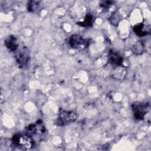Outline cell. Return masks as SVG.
<instances>
[{
	"instance_id": "cell-13",
	"label": "cell",
	"mask_w": 151,
	"mask_h": 151,
	"mask_svg": "<svg viewBox=\"0 0 151 151\" xmlns=\"http://www.w3.org/2000/svg\"><path fill=\"white\" fill-rule=\"evenodd\" d=\"M120 19H121V17H120L119 14H118V12H115V13L113 14L110 18L111 23L114 25H118Z\"/></svg>"
},
{
	"instance_id": "cell-6",
	"label": "cell",
	"mask_w": 151,
	"mask_h": 151,
	"mask_svg": "<svg viewBox=\"0 0 151 151\" xmlns=\"http://www.w3.org/2000/svg\"><path fill=\"white\" fill-rule=\"evenodd\" d=\"M46 129L42 122L38 121L34 124H29L26 127V133L29 136L43 134L45 132Z\"/></svg>"
},
{
	"instance_id": "cell-9",
	"label": "cell",
	"mask_w": 151,
	"mask_h": 151,
	"mask_svg": "<svg viewBox=\"0 0 151 151\" xmlns=\"http://www.w3.org/2000/svg\"><path fill=\"white\" fill-rule=\"evenodd\" d=\"M109 62L112 65L120 66L123 63V58L116 52L110 51L108 55Z\"/></svg>"
},
{
	"instance_id": "cell-3",
	"label": "cell",
	"mask_w": 151,
	"mask_h": 151,
	"mask_svg": "<svg viewBox=\"0 0 151 151\" xmlns=\"http://www.w3.org/2000/svg\"><path fill=\"white\" fill-rule=\"evenodd\" d=\"M77 118V114L73 111L60 110L58 117L57 120V125L63 126L74 122Z\"/></svg>"
},
{
	"instance_id": "cell-7",
	"label": "cell",
	"mask_w": 151,
	"mask_h": 151,
	"mask_svg": "<svg viewBox=\"0 0 151 151\" xmlns=\"http://www.w3.org/2000/svg\"><path fill=\"white\" fill-rule=\"evenodd\" d=\"M133 31L135 34L139 36L143 37L145 36L150 32V25L146 22L142 23L138 25H136L133 28Z\"/></svg>"
},
{
	"instance_id": "cell-11",
	"label": "cell",
	"mask_w": 151,
	"mask_h": 151,
	"mask_svg": "<svg viewBox=\"0 0 151 151\" xmlns=\"http://www.w3.org/2000/svg\"><path fill=\"white\" fill-rule=\"evenodd\" d=\"M144 49V46L143 43L140 41L136 42V43L133 47V52L136 54H140L143 52Z\"/></svg>"
},
{
	"instance_id": "cell-2",
	"label": "cell",
	"mask_w": 151,
	"mask_h": 151,
	"mask_svg": "<svg viewBox=\"0 0 151 151\" xmlns=\"http://www.w3.org/2000/svg\"><path fill=\"white\" fill-rule=\"evenodd\" d=\"M134 117L137 120H143L146 114L149 111V104L148 103L136 101L132 105Z\"/></svg>"
},
{
	"instance_id": "cell-8",
	"label": "cell",
	"mask_w": 151,
	"mask_h": 151,
	"mask_svg": "<svg viewBox=\"0 0 151 151\" xmlns=\"http://www.w3.org/2000/svg\"><path fill=\"white\" fill-rule=\"evenodd\" d=\"M6 47L12 52L16 51L19 47V43L17 38L14 35H10L5 41Z\"/></svg>"
},
{
	"instance_id": "cell-4",
	"label": "cell",
	"mask_w": 151,
	"mask_h": 151,
	"mask_svg": "<svg viewBox=\"0 0 151 151\" xmlns=\"http://www.w3.org/2000/svg\"><path fill=\"white\" fill-rule=\"evenodd\" d=\"M69 44L70 47L74 49L82 50L89 45V40L84 38L78 34H74L71 35L69 40Z\"/></svg>"
},
{
	"instance_id": "cell-14",
	"label": "cell",
	"mask_w": 151,
	"mask_h": 151,
	"mask_svg": "<svg viewBox=\"0 0 151 151\" xmlns=\"http://www.w3.org/2000/svg\"><path fill=\"white\" fill-rule=\"evenodd\" d=\"M113 1H104L101 2L100 6L103 9H107V8H109L110 7V6H111L113 4Z\"/></svg>"
},
{
	"instance_id": "cell-1",
	"label": "cell",
	"mask_w": 151,
	"mask_h": 151,
	"mask_svg": "<svg viewBox=\"0 0 151 151\" xmlns=\"http://www.w3.org/2000/svg\"><path fill=\"white\" fill-rule=\"evenodd\" d=\"M34 145L33 139L31 136L25 133H17L12 137L11 145L22 150H29Z\"/></svg>"
},
{
	"instance_id": "cell-12",
	"label": "cell",
	"mask_w": 151,
	"mask_h": 151,
	"mask_svg": "<svg viewBox=\"0 0 151 151\" xmlns=\"http://www.w3.org/2000/svg\"><path fill=\"white\" fill-rule=\"evenodd\" d=\"M39 1H31L28 2L27 5V9L28 11L29 12H34L35 11L39 5Z\"/></svg>"
},
{
	"instance_id": "cell-10",
	"label": "cell",
	"mask_w": 151,
	"mask_h": 151,
	"mask_svg": "<svg viewBox=\"0 0 151 151\" xmlns=\"http://www.w3.org/2000/svg\"><path fill=\"white\" fill-rule=\"evenodd\" d=\"M93 21V17L90 14H88L87 15H86L84 21L80 22H78L77 24L83 27H88L92 25Z\"/></svg>"
},
{
	"instance_id": "cell-5",
	"label": "cell",
	"mask_w": 151,
	"mask_h": 151,
	"mask_svg": "<svg viewBox=\"0 0 151 151\" xmlns=\"http://www.w3.org/2000/svg\"><path fill=\"white\" fill-rule=\"evenodd\" d=\"M15 59L19 67H24L29 61V52L25 47H22L15 54Z\"/></svg>"
}]
</instances>
